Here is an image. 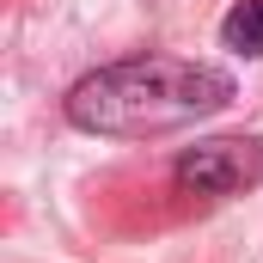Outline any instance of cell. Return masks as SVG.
I'll list each match as a JSON object with an SVG mask.
<instances>
[{
	"instance_id": "obj_2",
	"label": "cell",
	"mask_w": 263,
	"mask_h": 263,
	"mask_svg": "<svg viewBox=\"0 0 263 263\" xmlns=\"http://www.w3.org/2000/svg\"><path fill=\"white\" fill-rule=\"evenodd\" d=\"M178 190L184 196H239L263 178V141L251 135H220V141H202L190 153H178Z\"/></svg>"
},
{
	"instance_id": "obj_3",
	"label": "cell",
	"mask_w": 263,
	"mask_h": 263,
	"mask_svg": "<svg viewBox=\"0 0 263 263\" xmlns=\"http://www.w3.org/2000/svg\"><path fill=\"white\" fill-rule=\"evenodd\" d=\"M220 37H227V49H239V55H263V0H239V6L220 18Z\"/></svg>"
},
{
	"instance_id": "obj_1",
	"label": "cell",
	"mask_w": 263,
	"mask_h": 263,
	"mask_svg": "<svg viewBox=\"0 0 263 263\" xmlns=\"http://www.w3.org/2000/svg\"><path fill=\"white\" fill-rule=\"evenodd\" d=\"M220 104H233V80L208 62H184V55H141V62H117L86 73L67 92V123L86 135H165L214 117Z\"/></svg>"
}]
</instances>
